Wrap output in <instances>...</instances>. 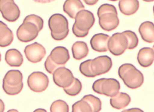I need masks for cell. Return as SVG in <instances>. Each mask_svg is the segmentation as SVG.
<instances>
[{"instance_id":"10","label":"cell","mask_w":154,"mask_h":112,"mask_svg":"<svg viewBox=\"0 0 154 112\" xmlns=\"http://www.w3.org/2000/svg\"><path fill=\"white\" fill-rule=\"evenodd\" d=\"M112 62L111 58L107 56L97 57L92 60L91 68L95 76L107 73L111 69Z\"/></svg>"},{"instance_id":"27","label":"cell","mask_w":154,"mask_h":112,"mask_svg":"<svg viewBox=\"0 0 154 112\" xmlns=\"http://www.w3.org/2000/svg\"><path fill=\"white\" fill-rule=\"evenodd\" d=\"M72 112H92L90 104L85 100L81 99L76 102L72 107Z\"/></svg>"},{"instance_id":"34","label":"cell","mask_w":154,"mask_h":112,"mask_svg":"<svg viewBox=\"0 0 154 112\" xmlns=\"http://www.w3.org/2000/svg\"><path fill=\"white\" fill-rule=\"evenodd\" d=\"M72 32L74 35L77 38H84L87 36L89 31H80L73 25L72 27Z\"/></svg>"},{"instance_id":"21","label":"cell","mask_w":154,"mask_h":112,"mask_svg":"<svg viewBox=\"0 0 154 112\" xmlns=\"http://www.w3.org/2000/svg\"><path fill=\"white\" fill-rule=\"evenodd\" d=\"M14 38L12 31L6 24L0 21V47L9 46L13 41Z\"/></svg>"},{"instance_id":"32","label":"cell","mask_w":154,"mask_h":112,"mask_svg":"<svg viewBox=\"0 0 154 112\" xmlns=\"http://www.w3.org/2000/svg\"><path fill=\"white\" fill-rule=\"evenodd\" d=\"M105 79L104 78L99 79L96 80L92 86V89L93 91L97 93L103 95L102 86Z\"/></svg>"},{"instance_id":"19","label":"cell","mask_w":154,"mask_h":112,"mask_svg":"<svg viewBox=\"0 0 154 112\" xmlns=\"http://www.w3.org/2000/svg\"><path fill=\"white\" fill-rule=\"evenodd\" d=\"M5 60L11 67H20L23 63V58L19 50L15 48L8 50L5 56Z\"/></svg>"},{"instance_id":"42","label":"cell","mask_w":154,"mask_h":112,"mask_svg":"<svg viewBox=\"0 0 154 112\" xmlns=\"http://www.w3.org/2000/svg\"><path fill=\"white\" fill-rule=\"evenodd\" d=\"M1 53H0V62H1Z\"/></svg>"},{"instance_id":"5","label":"cell","mask_w":154,"mask_h":112,"mask_svg":"<svg viewBox=\"0 0 154 112\" xmlns=\"http://www.w3.org/2000/svg\"><path fill=\"white\" fill-rule=\"evenodd\" d=\"M49 79L46 75L41 72H34L29 75L27 79L28 86L34 92L45 91L49 85Z\"/></svg>"},{"instance_id":"12","label":"cell","mask_w":154,"mask_h":112,"mask_svg":"<svg viewBox=\"0 0 154 112\" xmlns=\"http://www.w3.org/2000/svg\"><path fill=\"white\" fill-rule=\"evenodd\" d=\"M49 56L53 62L61 67H64L70 59L69 52L63 47H56L52 50Z\"/></svg>"},{"instance_id":"28","label":"cell","mask_w":154,"mask_h":112,"mask_svg":"<svg viewBox=\"0 0 154 112\" xmlns=\"http://www.w3.org/2000/svg\"><path fill=\"white\" fill-rule=\"evenodd\" d=\"M50 111L51 112H68L69 107L66 101L58 100L53 102L51 105Z\"/></svg>"},{"instance_id":"7","label":"cell","mask_w":154,"mask_h":112,"mask_svg":"<svg viewBox=\"0 0 154 112\" xmlns=\"http://www.w3.org/2000/svg\"><path fill=\"white\" fill-rule=\"evenodd\" d=\"M75 20L73 25L82 31H89L94 26L95 21L94 14L91 11L86 10L79 11Z\"/></svg>"},{"instance_id":"39","label":"cell","mask_w":154,"mask_h":112,"mask_svg":"<svg viewBox=\"0 0 154 112\" xmlns=\"http://www.w3.org/2000/svg\"><path fill=\"white\" fill-rule=\"evenodd\" d=\"M42 112V111H45L46 112V110H44V109H37V110H35L34 112Z\"/></svg>"},{"instance_id":"14","label":"cell","mask_w":154,"mask_h":112,"mask_svg":"<svg viewBox=\"0 0 154 112\" xmlns=\"http://www.w3.org/2000/svg\"><path fill=\"white\" fill-rule=\"evenodd\" d=\"M120 88V83L117 80L105 78L102 86L103 95L112 97L119 92Z\"/></svg>"},{"instance_id":"41","label":"cell","mask_w":154,"mask_h":112,"mask_svg":"<svg viewBox=\"0 0 154 112\" xmlns=\"http://www.w3.org/2000/svg\"><path fill=\"white\" fill-rule=\"evenodd\" d=\"M109 1H113V2H115V1H118V0H109Z\"/></svg>"},{"instance_id":"26","label":"cell","mask_w":154,"mask_h":112,"mask_svg":"<svg viewBox=\"0 0 154 112\" xmlns=\"http://www.w3.org/2000/svg\"><path fill=\"white\" fill-rule=\"evenodd\" d=\"M122 33L125 35L128 40L127 49H134L138 46L139 39L135 33L131 30H126Z\"/></svg>"},{"instance_id":"23","label":"cell","mask_w":154,"mask_h":112,"mask_svg":"<svg viewBox=\"0 0 154 112\" xmlns=\"http://www.w3.org/2000/svg\"><path fill=\"white\" fill-rule=\"evenodd\" d=\"M72 50L73 58L77 60H81L86 58L89 52L87 44L81 41H77L74 43Z\"/></svg>"},{"instance_id":"8","label":"cell","mask_w":154,"mask_h":112,"mask_svg":"<svg viewBox=\"0 0 154 112\" xmlns=\"http://www.w3.org/2000/svg\"><path fill=\"white\" fill-rule=\"evenodd\" d=\"M53 74L54 83L63 89L70 86L75 78L72 71L65 67H59Z\"/></svg>"},{"instance_id":"6","label":"cell","mask_w":154,"mask_h":112,"mask_svg":"<svg viewBox=\"0 0 154 112\" xmlns=\"http://www.w3.org/2000/svg\"><path fill=\"white\" fill-rule=\"evenodd\" d=\"M0 12L2 17L9 22H14L20 16V11L14 0H0Z\"/></svg>"},{"instance_id":"13","label":"cell","mask_w":154,"mask_h":112,"mask_svg":"<svg viewBox=\"0 0 154 112\" xmlns=\"http://www.w3.org/2000/svg\"><path fill=\"white\" fill-rule=\"evenodd\" d=\"M110 36L103 33L94 35L91 38L90 44L91 47L95 51L104 53L108 51V42Z\"/></svg>"},{"instance_id":"40","label":"cell","mask_w":154,"mask_h":112,"mask_svg":"<svg viewBox=\"0 0 154 112\" xmlns=\"http://www.w3.org/2000/svg\"><path fill=\"white\" fill-rule=\"evenodd\" d=\"M143 1L146 2H151L154 1V0H143Z\"/></svg>"},{"instance_id":"17","label":"cell","mask_w":154,"mask_h":112,"mask_svg":"<svg viewBox=\"0 0 154 112\" xmlns=\"http://www.w3.org/2000/svg\"><path fill=\"white\" fill-rule=\"evenodd\" d=\"M118 6L122 14L127 16H131L139 10V2L138 0H120Z\"/></svg>"},{"instance_id":"35","label":"cell","mask_w":154,"mask_h":112,"mask_svg":"<svg viewBox=\"0 0 154 112\" xmlns=\"http://www.w3.org/2000/svg\"><path fill=\"white\" fill-rule=\"evenodd\" d=\"M85 3L89 6H93L96 4L99 0H83Z\"/></svg>"},{"instance_id":"30","label":"cell","mask_w":154,"mask_h":112,"mask_svg":"<svg viewBox=\"0 0 154 112\" xmlns=\"http://www.w3.org/2000/svg\"><path fill=\"white\" fill-rule=\"evenodd\" d=\"M23 88V83H21L18 86H11L3 83L2 88L6 94L11 96L18 95L22 91Z\"/></svg>"},{"instance_id":"4","label":"cell","mask_w":154,"mask_h":112,"mask_svg":"<svg viewBox=\"0 0 154 112\" xmlns=\"http://www.w3.org/2000/svg\"><path fill=\"white\" fill-rule=\"evenodd\" d=\"M128 47V40L123 33H116L109 38L108 50L115 56L123 54Z\"/></svg>"},{"instance_id":"31","label":"cell","mask_w":154,"mask_h":112,"mask_svg":"<svg viewBox=\"0 0 154 112\" xmlns=\"http://www.w3.org/2000/svg\"><path fill=\"white\" fill-rule=\"evenodd\" d=\"M44 66L45 70L50 74H53L56 69L61 67V66L58 65L53 62L49 56H48L45 62Z\"/></svg>"},{"instance_id":"11","label":"cell","mask_w":154,"mask_h":112,"mask_svg":"<svg viewBox=\"0 0 154 112\" xmlns=\"http://www.w3.org/2000/svg\"><path fill=\"white\" fill-rule=\"evenodd\" d=\"M24 53L28 60L33 63L40 62L46 54L45 48L41 44L37 42L26 46Z\"/></svg>"},{"instance_id":"38","label":"cell","mask_w":154,"mask_h":112,"mask_svg":"<svg viewBox=\"0 0 154 112\" xmlns=\"http://www.w3.org/2000/svg\"><path fill=\"white\" fill-rule=\"evenodd\" d=\"M5 105L4 102L0 99V112H3L5 111Z\"/></svg>"},{"instance_id":"9","label":"cell","mask_w":154,"mask_h":112,"mask_svg":"<svg viewBox=\"0 0 154 112\" xmlns=\"http://www.w3.org/2000/svg\"><path fill=\"white\" fill-rule=\"evenodd\" d=\"M121 79L126 86L132 89L140 87L144 80L143 74L135 67L126 72Z\"/></svg>"},{"instance_id":"3","label":"cell","mask_w":154,"mask_h":112,"mask_svg":"<svg viewBox=\"0 0 154 112\" xmlns=\"http://www.w3.org/2000/svg\"><path fill=\"white\" fill-rule=\"evenodd\" d=\"M48 26L52 38L57 41L65 39L69 33L68 20L61 14H56L51 16L48 21Z\"/></svg>"},{"instance_id":"2","label":"cell","mask_w":154,"mask_h":112,"mask_svg":"<svg viewBox=\"0 0 154 112\" xmlns=\"http://www.w3.org/2000/svg\"><path fill=\"white\" fill-rule=\"evenodd\" d=\"M99 26L103 30L110 32L115 30L119 24L116 8L113 5L105 4L97 10Z\"/></svg>"},{"instance_id":"36","label":"cell","mask_w":154,"mask_h":112,"mask_svg":"<svg viewBox=\"0 0 154 112\" xmlns=\"http://www.w3.org/2000/svg\"><path fill=\"white\" fill-rule=\"evenodd\" d=\"M34 2L37 3L46 4L50 3L51 2H53L55 0H33Z\"/></svg>"},{"instance_id":"18","label":"cell","mask_w":154,"mask_h":112,"mask_svg":"<svg viewBox=\"0 0 154 112\" xmlns=\"http://www.w3.org/2000/svg\"><path fill=\"white\" fill-rule=\"evenodd\" d=\"M138 31L144 41L150 43L154 42V25L152 22L147 21L142 23Z\"/></svg>"},{"instance_id":"33","label":"cell","mask_w":154,"mask_h":112,"mask_svg":"<svg viewBox=\"0 0 154 112\" xmlns=\"http://www.w3.org/2000/svg\"><path fill=\"white\" fill-rule=\"evenodd\" d=\"M134 67L135 66L134 65L130 64V63H125V64L122 65L118 69V75H119V77L122 79L126 72L131 68Z\"/></svg>"},{"instance_id":"24","label":"cell","mask_w":154,"mask_h":112,"mask_svg":"<svg viewBox=\"0 0 154 112\" xmlns=\"http://www.w3.org/2000/svg\"><path fill=\"white\" fill-rule=\"evenodd\" d=\"M82 88V84L81 81L75 77L72 84L68 87L63 89L67 95L74 96L78 95L81 92Z\"/></svg>"},{"instance_id":"25","label":"cell","mask_w":154,"mask_h":112,"mask_svg":"<svg viewBox=\"0 0 154 112\" xmlns=\"http://www.w3.org/2000/svg\"><path fill=\"white\" fill-rule=\"evenodd\" d=\"M83 100L88 103L91 109L92 112H99L102 109V102L99 98L92 95H85L82 98Z\"/></svg>"},{"instance_id":"1","label":"cell","mask_w":154,"mask_h":112,"mask_svg":"<svg viewBox=\"0 0 154 112\" xmlns=\"http://www.w3.org/2000/svg\"><path fill=\"white\" fill-rule=\"evenodd\" d=\"M42 18L34 14L26 17L17 30V36L20 41L28 43L34 40L44 27Z\"/></svg>"},{"instance_id":"16","label":"cell","mask_w":154,"mask_h":112,"mask_svg":"<svg viewBox=\"0 0 154 112\" xmlns=\"http://www.w3.org/2000/svg\"><path fill=\"white\" fill-rule=\"evenodd\" d=\"M85 8L81 0H66L63 5V11L72 19H75L78 13Z\"/></svg>"},{"instance_id":"20","label":"cell","mask_w":154,"mask_h":112,"mask_svg":"<svg viewBox=\"0 0 154 112\" xmlns=\"http://www.w3.org/2000/svg\"><path fill=\"white\" fill-rule=\"evenodd\" d=\"M131 101V97L128 94L119 92L115 96L111 97L110 104L113 108L119 110L128 106Z\"/></svg>"},{"instance_id":"37","label":"cell","mask_w":154,"mask_h":112,"mask_svg":"<svg viewBox=\"0 0 154 112\" xmlns=\"http://www.w3.org/2000/svg\"><path fill=\"white\" fill-rule=\"evenodd\" d=\"M122 112H143V111L139 108H134L123 110Z\"/></svg>"},{"instance_id":"22","label":"cell","mask_w":154,"mask_h":112,"mask_svg":"<svg viewBox=\"0 0 154 112\" xmlns=\"http://www.w3.org/2000/svg\"><path fill=\"white\" fill-rule=\"evenodd\" d=\"M23 74L21 71L17 70H11L5 75L3 83L11 86H16L23 83Z\"/></svg>"},{"instance_id":"29","label":"cell","mask_w":154,"mask_h":112,"mask_svg":"<svg viewBox=\"0 0 154 112\" xmlns=\"http://www.w3.org/2000/svg\"><path fill=\"white\" fill-rule=\"evenodd\" d=\"M91 59H88L82 62L80 65V72L84 76L88 77H96L93 73L91 68Z\"/></svg>"},{"instance_id":"15","label":"cell","mask_w":154,"mask_h":112,"mask_svg":"<svg viewBox=\"0 0 154 112\" xmlns=\"http://www.w3.org/2000/svg\"><path fill=\"white\" fill-rule=\"evenodd\" d=\"M137 58L139 64L142 67L145 68L150 67L154 62L153 48L149 47L141 48L138 52Z\"/></svg>"}]
</instances>
